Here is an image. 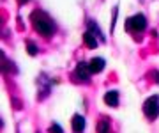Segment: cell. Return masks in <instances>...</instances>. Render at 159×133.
Wrapping results in <instances>:
<instances>
[{"label": "cell", "mask_w": 159, "mask_h": 133, "mask_svg": "<svg viewBox=\"0 0 159 133\" xmlns=\"http://www.w3.org/2000/svg\"><path fill=\"white\" fill-rule=\"evenodd\" d=\"M89 68H90V73H101L104 69V59L101 57H94L89 62Z\"/></svg>", "instance_id": "obj_5"}, {"label": "cell", "mask_w": 159, "mask_h": 133, "mask_svg": "<svg viewBox=\"0 0 159 133\" xmlns=\"http://www.w3.org/2000/svg\"><path fill=\"white\" fill-rule=\"evenodd\" d=\"M76 76H78L81 82H89V76H90V68L87 62H80L78 68H76Z\"/></svg>", "instance_id": "obj_4"}, {"label": "cell", "mask_w": 159, "mask_h": 133, "mask_svg": "<svg viewBox=\"0 0 159 133\" xmlns=\"http://www.w3.org/2000/svg\"><path fill=\"white\" fill-rule=\"evenodd\" d=\"M83 128H85V119L76 114V116L73 117V130L80 133V131H83Z\"/></svg>", "instance_id": "obj_7"}, {"label": "cell", "mask_w": 159, "mask_h": 133, "mask_svg": "<svg viewBox=\"0 0 159 133\" xmlns=\"http://www.w3.org/2000/svg\"><path fill=\"white\" fill-rule=\"evenodd\" d=\"M143 110H145V116L148 119H156L159 116V98L157 96H150L143 103Z\"/></svg>", "instance_id": "obj_2"}, {"label": "cell", "mask_w": 159, "mask_h": 133, "mask_svg": "<svg viewBox=\"0 0 159 133\" xmlns=\"http://www.w3.org/2000/svg\"><path fill=\"white\" fill-rule=\"evenodd\" d=\"M97 133H111V131H110L108 121H101L99 124H97Z\"/></svg>", "instance_id": "obj_9"}, {"label": "cell", "mask_w": 159, "mask_h": 133, "mask_svg": "<svg viewBox=\"0 0 159 133\" xmlns=\"http://www.w3.org/2000/svg\"><path fill=\"white\" fill-rule=\"evenodd\" d=\"M50 133H64V131H62V128L58 126V124H51V128H50Z\"/></svg>", "instance_id": "obj_11"}, {"label": "cell", "mask_w": 159, "mask_h": 133, "mask_svg": "<svg viewBox=\"0 0 159 133\" xmlns=\"http://www.w3.org/2000/svg\"><path fill=\"white\" fill-rule=\"evenodd\" d=\"M32 23H34L35 30H37L41 36L50 37L51 32H53V23L50 21V18L46 16L44 12H41V11H35L34 14H32Z\"/></svg>", "instance_id": "obj_1"}, {"label": "cell", "mask_w": 159, "mask_h": 133, "mask_svg": "<svg viewBox=\"0 0 159 133\" xmlns=\"http://www.w3.org/2000/svg\"><path fill=\"white\" fill-rule=\"evenodd\" d=\"M20 2H21V4H25V2H29V0H20Z\"/></svg>", "instance_id": "obj_12"}, {"label": "cell", "mask_w": 159, "mask_h": 133, "mask_svg": "<svg viewBox=\"0 0 159 133\" xmlns=\"http://www.w3.org/2000/svg\"><path fill=\"white\" fill-rule=\"evenodd\" d=\"M147 27V18L143 14H134L133 18H127L125 21V29L127 30H134V32H140Z\"/></svg>", "instance_id": "obj_3"}, {"label": "cell", "mask_w": 159, "mask_h": 133, "mask_svg": "<svg viewBox=\"0 0 159 133\" xmlns=\"http://www.w3.org/2000/svg\"><path fill=\"white\" fill-rule=\"evenodd\" d=\"M27 52H29L30 55H35V53H37V48H35L34 43H27Z\"/></svg>", "instance_id": "obj_10"}, {"label": "cell", "mask_w": 159, "mask_h": 133, "mask_svg": "<svg viewBox=\"0 0 159 133\" xmlns=\"http://www.w3.org/2000/svg\"><path fill=\"white\" fill-rule=\"evenodd\" d=\"M83 41H85V45H87L89 48H96V46H97L96 37H94V34H92V32H89V30L83 34Z\"/></svg>", "instance_id": "obj_8"}, {"label": "cell", "mask_w": 159, "mask_h": 133, "mask_svg": "<svg viewBox=\"0 0 159 133\" xmlns=\"http://www.w3.org/2000/svg\"><path fill=\"white\" fill-rule=\"evenodd\" d=\"M104 103L110 107H117L119 105V93L117 91H108L104 94Z\"/></svg>", "instance_id": "obj_6"}]
</instances>
